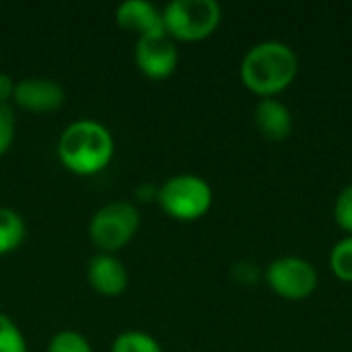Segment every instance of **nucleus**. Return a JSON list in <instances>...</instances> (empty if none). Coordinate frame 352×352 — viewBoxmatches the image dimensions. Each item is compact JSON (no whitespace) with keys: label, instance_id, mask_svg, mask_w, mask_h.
Segmentation results:
<instances>
[{"label":"nucleus","instance_id":"1","mask_svg":"<svg viewBox=\"0 0 352 352\" xmlns=\"http://www.w3.org/2000/svg\"><path fill=\"white\" fill-rule=\"evenodd\" d=\"M116 155V142L107 126L97 120H74L58 138V159L74 175L101 173Z\"/></svg>","mask_w":352,"mask_h":352},{"label":"nucleus","instance_id":"2","mask_svg":"<svg viewBox=\"0 0 352 352\" xmlns=\"http://www.w3.org/2000/svg\"><path fill=\"white\" fill-rule=\"evenodd\" d=\"M299 68L297 54L283 41H262L248 50L241 60V80L245 87L262 97L287 89Z\"/></svg>","mask_w":352,"mask_h":352},{"label":"nucleus","instance_id":"3","mask_svg":"<svg viewBox=\"0 0 352 352\" xmlns=\"http://www.w3.org/2000/svg\"><path fill=\"white\" fill-rule=\"evenodd\" d=\"M217 0H171L163 8L165 33L175 41H200L214 33L221 23Z\"/></svg>","mask_w":352,"mask_h":352},{"label":"nucleus","instance_id":"4","mask_svg":"<svg viewBox=\"0 0 352 352\" xmlns=\"http://www.w3.org/2000/svg\"><path fill=\"white\" fill-rule=\"evenodd\" d=\"M140 227V212L132 202L116 200L103 204L89 223V237L103 254H116L126 248Z\"/></svg>","mask_w":352,"mask_h":352},{"label":"nucleus","instance_id":"5","mask_svg":"<svg viewBox=\"0 0 352 352\" xmlns=\"http://www.w3.org/2000/svg\"><path fill=\"white\" fill-rule=\"evenodd\" d=\"M157 202L165 214L177 221H196L212 204V188L200 175L179 173L157 190Z\"/></svg>","mask_w":352,"mask_h":352},{"label":"nucleus","instance_id":"6","mask_svg":"<svg viewBox=\"0 0 352 352\" xmlns=\"http://www.w3.org/2000/svg\"><path fill=\"white\" fill-rule=\"evenodd\" d=\"M266 280L285 299H305L318 287V272L307 260L285 256L268 266Z\"/></svg>","mask_w":352,"mask_h":352},{"label":"nucleus","instance_id":"7","mask_svg":"<svg viewBox=\"0 0 352 352\" xmlns=\"http://www.w3.org/2000/svg\"><path fill=\"white\" fill-rule=\"evenodd\" d=\"M134 60L144 76L159 80L175 72L179 62V50L175 39H171L167 33L138 37L134 47Z\"/></svg>","mask_w":352,"mask_h":352},{"label":"nucleus","instance_id":"8","mask_svg":"<svg viewBox=\"0 0 352 352\" xmlns=\"http://www.w3.org/2000/svg\"><path fill=\"white\" fill-rule=\"evenodd\" d=\"M66 91L64 87L47 76H27L16 80L12 103L25 111L33 113H50L64 105Z\"/></svg>","mask_w":352,"mask_h":352},{"label":"nucleus","instance_id":"9","mask_svg":"<svg viewBox=\"0 0 352 352\" xmlns=\"http://www.w3.org/2000/svg\"><path fill=\"white\" fill-rule=\"evenodd\" d=\"M87 278L93 291L103 297H118L128 289V270L116 254H95L87 266Z\"/></svg>","mask_w":352,"mask_h":352},{"label":"nucleus","instance_id":"10","mask_svg":"<svg viewBox=\"0 0 352 352\" xmlns=\"http://www.w3.org/2000/svg\"><path fill=\"white\" fill-rule=\"evenodd\" d=\"M116 21L122 29L136 33L138 37L165 33L163 10L148 0H124L116 8Z\"/></svg>","mask_w":352,"mask_h":352},{"label":"nucleus","instance_id":"11","mask_svg":"<svg viewBox=\"0 0 352 352\" xmlns=\"http://www.w3.org/2000/svg\"><path fill=\"white\" fill-rule=\"evenodd\" d=\"M254 120L262 136H266L268 140H285L293 130V116L289 107L272 97L260 99L254 111Z\"/></svg>","mask_w":352,"mask_h":352},{"label":"nucleus","instance_id":"12","mask_svg":"<svg viewBox=\"0 0 352 352\" xmlns=\"http://www.w3.org/2000/svg\"><path fill=\"white\" fill-rule=\"evenodd\" d=\"M27 227L23 217L8 206H0V256H6L21 248Z\"/></svg>","mask_w":352,"mask_h":352},{"label":"nucleus","instance_id":"13","mask_svg":"<svg viewBox=\"0 0 352 352\" xmlns=\"http://www.w3.org/2000/svg\"><path fill=\"white\" fill-rule=\"evenodd\" d=\"M111 352H163L161 344L142 330H126L111 342Z\"/></svg>","mask_w":352,"mask_h":352},{"label":"nucleus","instance_id":"14","mask_svg":"<svg viewBox=\"0 0 352 352\" xmlns=\"http://www.w3.org/2000/svg\"><path fill=\"white\" fill-rule=\"evenodd\" d=\"M45 352H93V346L80 332L60 330L50 338Z\"/></svg>","mask_w":352,"mask_h":352},{"label":"nucleus","instance_id":"15","mask_svg":"<svg viewBox=\"0 0 352 352\" xmlns=\"http://www.w3.org/2000/svg\"><path fill=\"white\" fill-rule=\"evenodd\" d=\"M330 266H332V272H334L340 280L352 283V235L340 239V241L332 248Z\"/></svg>","mask_w":352,"mask_h":352},{"label":"nucleus","instance_id":"16","mask_svg":"<svg viewBox=\"0 0 352 352\" xmlns=\"http://www.w3.org/2000/svg\"><path fill=\"white\" fill-rule=\"evenodd\" d=\"M0 352H27L23 332L6 314H0Z\"/></svg>","mask_w":352,"mask_h":352},{"label":"nucleus","instance_id":"17","mask_svg":"<svg viewBox=\"0 0 352 352\" xmlns=\"http://www.w3.org/2000/svg\"><path fill=\"white\" fill-rule=\"evenodd\" d=\"M16 136V116L12 105L0 103V157L8 153Z\"/></svg>","mask_w":352,"mask_h":352},{"label":"nucleus","instance_id":"18","mask_svg":"<svg viewBox=\"0 0 352 352\" xmlns=\"http://www.w3.org/2000/svg\"><path fill=\"white\" fill-rule=\"evenodd\" d=\"M334 217L336 223L352 235V184L342 188V192L338 194L334 204Z\"/></svg>","mask_w":352,"mask_h":352},{"label":"nucleus","instance_id":"19","mask_svg":"<svg viewBox=\"0 0 352 352\" xmlns=\"http://www.w3.org/2000/svg\"><path fill=\"white\" fill-rule=\"evenodd\" d=\"M14 89H16V80L10 74L0 72V103L10 105V101L14 97Z\"/></svg>","mask_w":352,"mask_h":352}]
</instances>
